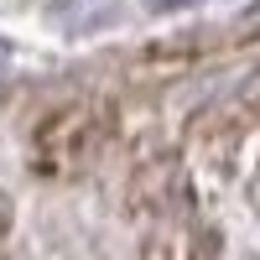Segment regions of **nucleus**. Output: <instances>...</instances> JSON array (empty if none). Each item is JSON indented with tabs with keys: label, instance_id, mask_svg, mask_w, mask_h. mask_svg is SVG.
<instances>
[{
	"label": "nucleus",
	"instance_id": "nucleus-1",
	"mask_svg": "<svg viewBox=\"0 0 260 260\" xmlns=\"http://www.w3.org/2000/svg\"><path fill=\"white\" fill-rule=\"evenodd\" d=\"M234 31H240L245 42H250V37H260V0H255V6H245V11H240V21H234Z\"/></svg>",
	"mask_w": 260,
	"mask_h": 260
},
{
	"label": "nucleus",
	"instance_id": "nucleus-2",
	"mask_svg": "<svg viewBox=\"0 0 260 260\" xmlns=\"http://www.w3.org/2000/svg\"><path fill=\"white\" fill-rule=\"evenodd\" d=\"M198 0H146V11L151 16H172V11H192Z\"/></svg>",
	"mask_w": 260,
	"mask_h": 260
}]
</instances>
